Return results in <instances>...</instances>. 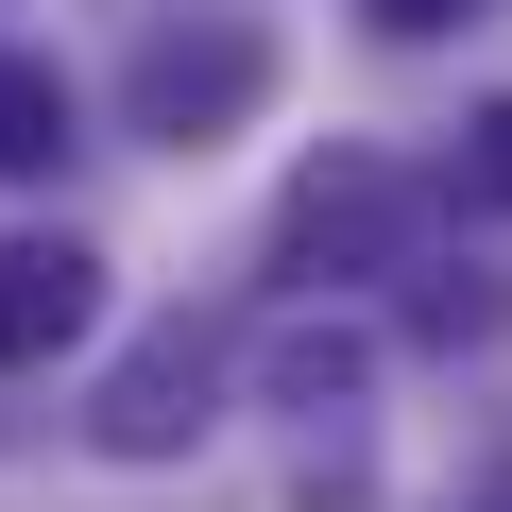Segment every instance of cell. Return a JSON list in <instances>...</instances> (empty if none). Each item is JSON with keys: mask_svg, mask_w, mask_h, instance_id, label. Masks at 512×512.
Wrapping results in <instances>:
<instances>
[{"mask_svg": "<svg viewBox=\"0 0 512 512\" xmlns=\"http://www.w3.org/2000/svg\"><path fill=\"white\" fill-rule=\"evenodd\" d=\"M410 239H427V188H410V171H376V154L308 171V188H291V222H274L291 274H393Z\"/></svg>", "mask_w": 512, "mask_h": 512, "instance_id": "cell-1", "label": "cell"}, {"mask_svg": "<svg viewBox=\"0 0 512 512\" xmlns=\"http://www.w3.org/2000/svg\"><path fill=\"white\" fill-rule=\"evenodd\" d=\"M103 325V256L86 239H0V359H69Z\"/></svg>", "mask_w": 512, "mask_h": 512, "instance_id": "cell-2", "label": "cell"}, {"mask_svg": "<svg viewBox=\"0 0 512 512\" xmlns=\"http://www.w3.org/2000/svg\"><path fill=\"white\" fill-rule=\"evenodd\" d=\"M256 86H274V52H256V35H205V52L154 35V52H137V120H154V137H205V120H239Z\"/></svg>", "mask_w": 512, "mask_h": 512, "instance_id": "cell-3", "label": "cell"}, {"mask_svg": "<svg viewBox=\"0 0 512 512\" xmlns=\"http://www.w3.org/2000/svg\"><path fill=\"white\" fill-rule=\"evenodd\" d=\"M188 427H205V342H154V359L120 376L103 444H120V461H154V444H188Z\"/></svg>", "mask_w": 512, "mask_h": 512, "instance_id": "cell-4", "label": "cell"}, {"mask_svg": "<svg viewBox=\"0 0 512 512\" xmlns=\"http://www.w3.org/2000/svg\"><path fill=\"white\" fill-rule=\"evenodd\" d=\"M52 154H69V86L0 52V171H52Z\"/></svg>", "mask_w": 512, "mask_h": 512, "instance_id": "cell-5", "label": "cell"}, {"mask_svg": "<svg viewBox=\"0 0 512 512\" xmlns=\"http://www.w3.org/2000/svg\"><path fill=\"white\" fill-rule=\"evenodd\" d=\"M461 205H512V103L461 120Z\"/></svg>", "mask_w": 512, "mask_h": 512, "instance_id": "cell-6", "label": "cell"}, {"mask_svg": "<svg viewBox=\"0 0 512 512\" xmlns=\"http://www.w3.org/2000/svg\"><path fill=\"white\" fill-rule=\"evenodd\" d=\"M376 18H393V35H444V18H478V0H376Z\"/></svg>", "mask_w": 512, "mask_h": 512, "instance_id": "cell-7", "label": "cell"}]
</instances>
